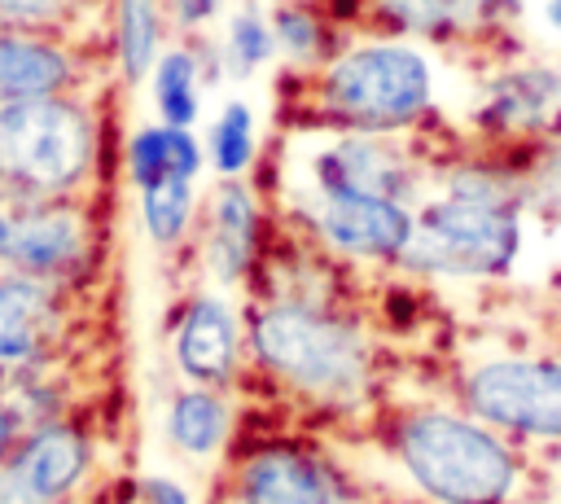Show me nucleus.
I'll list each match as a JSON object with an SVG mask.
<instances>
[{
    "label": "nucleus",
    "instance_id": "nucleus-29",
    "mask_svg": "<svg viewBox=\"0 0 561 504\" xmlns=\"http://www.w3.org/2000/svg\"><path fill=\"white\" fill-rule=\"evenodd\" d=\"M140 500L145 504H188V495L171 478H145L140 482Z\"/></svg>",
    "mask_w": 561,
    "mask_h": 504
},
{
    "label": "nucleus",
    "instance_id": "nucleus-32",
    "mask_svg": "<svg viewBox=\"0 0 561 504\" xmlns=\"http://www.w3.org/2000/svg\"><path fill=\"white\" fill-rule=\"evenodd\" d=\"M0 504H13V500H9V495H0Z\"/></svg>",
    "mask_w": 561,
    "mask_h": 504
},
{
    "label": "nucleus",
    "instance_id": "nucleus-10",
    "mask_svg": "<svg viewBox=\"0 0 561 504\" xmlns=\"http://www.w3.org/2000/svg\"><path fill=\"white\" fill-rule=\"evenodd\" d=\"M403 136L408 131H329L307 158L302 193H373L416 202L425 158Z\"/></svg>",
    "mask_w": 561,
    "mask_h": 504
},
{
    "label": "nucleus",
    "instance_id": "nucleus-13",
    "mask_svg": "<svg viewBox=\"0 0 561 504\" xmlns=\"http://www.w3.org/2000/svg\"><path fill=\"white\" fill-rule=\"evenodd\" d=\"M197 237H202V263L219 285H245L259 263H263V202L237 180H219L215 193L206 197V210L197 215Z\"/></svg>",
    "mask_w": 561,
    "mask_h": 504
},
{
    "label": "nucleus",
    "instance_id": "nucleus-7",
    "mask_svg": "<svg viewBox=\"0 0 561 504\" xmlns=\"http://www.w3.org/2000/svg\"><path fill=\"white\" fill-rule=\"evenodd\" d=\"M460 403L495 429L561 438V355H500L473 364L460 377Z\"/></svg>",
    "mask_w": 561,
    "mask_h": 504
},
{
    "label": "nucleus",
    "instance_id": "nucleus-3",
    "mask_svg": "<svg viewBox=\"0 0 561 504\" xmlns=\"http://www.w3.org/2000/svg\"><path fill=\"white\" fill-rule=\"evenodd\" d=\"M245 346L276 386L320 403H351L373 377V351L359 324L333 302L298 289L250 307Z\"/></svg>",
    "mask_w": 561,
    "mask_h": 504
},
{
    "label": "nucleus",
    "instance_id": "nucleus-12",
    "mask_svg": "<svg viewBox=\"0 0 561 504\" xmlns=\"http://www.w3.org/2000/svg\"><path fill=\"white\" fill-rule=\"evenodd\" d=\"M237 504H346L337 469L294 443H267L237 460L232 469Z\"/></svg>",
    "mask_w": 561,
    "mask_h": 504
},
{
    "label": "nucleus",
    "instance_id": "nucleus-8",
    "mask_svg": "<svg viewBox=\"0 0 561 504\" xmlns=\"http://www.w3.org/2000/svg\"><path fill=\"white\" fill-rule=\"evenodd\" d=\"M469 123L491 149H548L561 136V66L543 57L500 61L482 79Z\"/></svg>",
    "mask_w": 561,
    "mask_h": 504
},
{
    "label": "nucleus",
    "instance_id": "nucleus-4",
    "mask_svg": "<svg viewBox=\"0 0 561 504\" xmlns=\"http://www.w3.org/2000/svg\"><path fill=\"white\" fill-rule=\"evenodd\" d=\"M390 451L434 504H504L517 491V456L473 412L416 408L394 421Z\"/></svg>",
    "mask_w": 561,
    "mask_h": 504
},
{
    "label": "nucleus",
    "instance_id": "nucleus-28",
    "mask_svg": "<svg viewBox=\"0 0 561 504\" xmlns=\"http://www.w3.org/2000/svg\"><path fill=\"white\" fill-rule=\"evenodd\" d=\"M526 18L539 26V35L561 39V0H526Z\"/></svg>",
    "mask_w": 561,
    "mask_h": 504
},
{
    "label": "nucleus",
    "instance_id": "nucleus-20",
    "mask_svg": "<svg viewBox=\"0 0 561 504\" xmlns=\"http://www.w3.org/2000/svg\"><path fill=\"white\" fill-rule=\"evenodd\" d=\"M167 0H110V53L123 83H145L171 35Z\"/></svg>",
    "mask_w": 561,
    "mask_h": 504
},
{
    "label": "nucleus",
    "instance_id": "nucleus-31",
    "mask_svg": "<svg viewBox=\"0 0 561 504\" xmlns=\"http://www.w3.org/2000/svg\"><path fill=\"white\" fill-rule=\"evenodd\" d=\"M9 451H13V416H9V408L0 403V465L9 460Z\"/></svg>",
    "mask_w": 561,
    "mask_h": 504
},
{
    "label": "nucleus",
    "instance_id": "nucleus-14",
    "mask_svg": "<svg viewBox=\"0 0 561 504\" xmlns=\"http://www.w3.org/2000/svg\"><path fill=\"white\" fill-rule=\"evenodd\" d=\"M92 443L75 425H39L0 465L4 495L13 504H61L88 473Z\"/></svg>",
    "mask_w": 561,
    "mask_h": 504
},
{
    "label": "nucleus",
    "instance_id": "nucleus-21",
    "mask_svg": "<svg viewBox=\"0 0 561 504\" xmlns=\"http://www.w3.org/2000/svg\"><path fill=\"white\" fill-rule=\"evenodd\" d=\"M272 35H276V57H285L289 70H316L324 66L351 31L320 4V0H280L272 4Z\"/></svg>",
    "mask_w": 561,
    "mask_h": 504
},
{
    "label": "nucleus",
    "instance_id": "nucleus-16",
    "mask_svg": "<svg viewBox=\"0 0 561 504\" xmlns=\"http://www.w3.org/2000/svg\"><path fill=\"white\" fill-rule=\"evenodd\" d=\"M66 333V285L0 272V368H31Z\"/></svg>",
    "mask_w": 561,
    "mask_h": 504
},
{
    "label": "nucleus",
    "instance_id": "nucleus-26",
    "mask_svg": "<svg viewBox=\"0 0 561 504\" xmlns=\"http://www.w3.org/2000/svg\"><path fill=\"white\" fill-rule=\"evenodd\" d=\"M88 0H0V26H26V31H66L75 13H83Z\"/></svg>",
    "mask_w": 561,
    "mask_h": 504
},
{
    "label": "nucleus",
    "instance_id": "nucleus-22",
    "mask_svg": "<svg viewBox=\"0 0 561 504\" xmlns=\"http://www.w3.org/2000/svg\"><path fill=\"white\" fill-rule=\"evenodd\" d=\"M215 53H219V70L232 79H250L263 66H272L276 61L272 9H263L259 0H241L237 9H228L219 39H215Z\"/></svg>",
    "mask_w": 561,
    "mask_h": 504
},
{
    "label": "nucleus",
    "instance_id": "nucleus-1",
    "mask_svg": "<svg viewBox=\"0 0 561 504\" xmlns=\"http://www.w3.org/2000/svg\"><path fill=\"white\" fill-rule=\"evenodd\" d=\"M298 114L320 131H416L438 105V70L421 39L359 31L324 66L294 70Z\"/></svg>",
    "mask_w": 561,
    "mask_h": 504
},
{
    "label": "nucleus",
    "instance_id": "nucleus-9",
    "mask_svg": "<svg viewBox=\"0 0 561 504\" xmlns=\"http://www.w3.org/2000/svg\"><path fill=\"white\" fill-rule=\"evenodd\" d=\"M298 219L333 259L399 263L416 228V206L373 193H298Z\"/></svg>",
    "mask_w": 561,
    "mask_h": 504
},
{
    "label": "nucleus",
    "instance_id": "nucleus-19",
    "mask_svg": "<svg viewBox=\"0 0 561 504\" xmlns=\"http://www.w3.org/2000/svg\"><path fill=\"white\" fill-rule=\"evenodd\" d=\"M123 167H127L131 188H149L162 180H197L206 167V145L193 136V127L153 118L127 136Z\"/></svg>",
    "mask_w": 561,
    "mask_h": 504
},
{
    "label": "nucleus",
    "instance_id": "nucleus-23",
    "mask_svg": "<svg viewBox=\"0 0 561 504\" xmlns=\"http://www.w3.org/2000/svg\"><path fill=\"white\" fill-rule=\"evenodd\" d=\"M228 425H232V408L224 403V394L215 386L188 381L167 408V434L188 456H210L228 438Z\"/></svg>",
    "mask_w": 561,
    "mask_h": 504
},
{
    "label": "nucleus",
    "instance_id": "nucleus-2",
    "mask_svg": "<svg viewBox=\"0 0 561 504\" xmlns=\"http://www.w3.org/2000/svg\"><path fill=\"white\" fill-rule=\"evenodd\" d=\"M522 254V180L500 158H460L443 171V193L416 206L399 267L451 280H491Z\"/></svg>",
    "mask_w": 561,
    "mask_h": 504
},
{
    "label": "nucleus",
    "instance_id": "nucleus-24",
    "mask_svg": "<svg viewBox=\"0 0 561 504\" xmlns=\"http://www.w3.org/2000/svg\"><path fill=\"white\" fill-rule=\"evenodd\" d=\"M140 197V228L153 250H180L197 228V180H162L136 188Z\"/></svg>",
    "mask_w": 561,
    "mask_h": 504
},
{
    "label": "nucleus",
    "instance_id": "nucleus-25",
    "mask_svg": "<svg viewBox=\"0 0 561 504\" xmlns=\"http://www.w3.org/2000/svg\"><path fill=\"white\" fill-rule=\"evenodd\" d=\"M259 158V118L250 110V101L228 96L206 131V162L219 171V180H237L254 167Z\"/></svg>",
    "mask_w": 561,
    "mask_h": 504
},
{
    "label": "nucleus",
    "instance_id": "nucleus-6",
    "mask_svg": "<svg viewBox=\"0 0 561 504\" xmlns=\"http://www.w3.org/2000/svg\"><path fill=\"white\" fill-rule=\"evenodd\" d=\"M92 210L83 197L0 188V272L75 280L92 263Z\"/></svg>",
    "mask_w": 561,
    "mask_h": 504
},
{
    "label": "nucleus",
    "instance_id": "nucleus-30",
    "mask_svg": "<svg viewBox=\"0 0 561 504\" xmlns=\"http://www.w3.org/2000/svg\"><path fill=\"white\" fill-rule=\"evenodd\" d=\"M539 167H543V175H548L552 193L561 197V136H557V140H552V145L543 149V162H539Z\"/></svg>",
    "mask_w": 561,
    "mask_h": 504
},
{
    "label": "nucleus",
    "instance_id": "nucleus-17",
    "mask_svg": "<svg viewBox=\"0 0 561 504\" xmlns=\"http://www.w3.org/2000/svg\"><path fill=\"white\" fill-rule=\"evenodd\" d=\"M88 57L66 31L0 26V105L22 96L83 92Z\"/></svg>",
    "mask_w": 561,
    "mask_h": 504
},
{
    "label": "nucleus",
    "instance_id": "nucleus-18",
    "mask_svg": "<svg viewBox=\"0 0 561 504\" xmlns=\"http://www.w3.org/2000/svg\"><path fill=\"white\" fill-rule=\"evenodd\" d=\"M219 75V53L215 44H206L202 35H180L175 44L162 48V57L149 70V101L153 114L162 123L175 127H197L202 118V96H206V79Z\"/></svg>",
    "mask_w": 561,
    "mask_h": 504
},
{
    "label": "nucleus",
    "instance_id": "nucleus-27",
    "mask_svg": "<svg viewBox=\"0 0 561 504\" xmlns=\"http://www.w3.org/2000/svg\"><path fill=\"white\" fill-rule=\"evenodd\" d=\"M167 13H171V26L175 35H206L215 22H224L228 13V0H167Z\"/></svg>",
    "mask_w": 561,
    "mask_h": 504
},
{
    "label": "nucleus",
    "instance_id": "nucleus-5",
    "mask_svg": "<svg viewBox=\"0 0 561 504\" xmlns=\"http://www.w3.org/2000/svg\"><path fill=\"white\" fill-rule=\"evenodd\" d=\"M101 162V123L83 92L0 105V188L83 197Z\"/></svg>",
    "mask_w": 561,
    "mask_h": 504
},
{
    "label": "nucleus",
    "instance_id": "nucleus-15",
    "mask_svg": "<svg viewBox=\"0 0 561 504\" xmlns=\"http://www.w3.org/2000/svg\"><path fill=\"white\" fill-rule=\"evenodd\" d=\"M245 346V320L237 316V307L224 294H188L175 329H171V355L175 368L193 381V386H215L224 390L237 373Z\"/></svg>",
    "mask_w": 561,
    "mask_h": 504
},
{
    "label": "nucleus",
    "instance_id": "nucleus-11",
    "mask_svg": "<svg viewBox=\"0 0 561 504\" xmlns=\"http://www.w3.org/2000/svg\"><path fill=\"white\" fill-rule=\"evenodd\" d=\"M526 18V0H368V31L421 44H486Z\"/></svg>",
    "mask_w": 561,
    "mask_h": 504
}]
</instances>
